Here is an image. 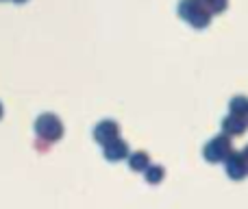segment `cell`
I'll list each match as a JSON object with an SVG mask.
<instances>
[{"label":"cell","mask_w":248,"mask_h":209,"mask_svg":"<svg viewBox=\"0 0 248 209\" xmlns=\"http://www.w3.org/2000/svg\"><path fill=\"white\" fill-rule=\"evenodd\" d=\"M137 159H133V168H144L146 166V157L144 155H135Z\"/></svg>","instance_id":"obj_1"},{"label":"cell","mask_w":248,"mask_h":209,"mask_svg":"<svg viewBox=\"0 0 248 209\" xmlns=\"http://www.w3.org/2000/svg\"><path fill=\"white\" fill-rule=\"evenodd\" d=\"M150 181H157V179H161V170H157V168H155V170H150V177H148Z\"/></svg>","instance_id":"obj_2"}]
</instances>
